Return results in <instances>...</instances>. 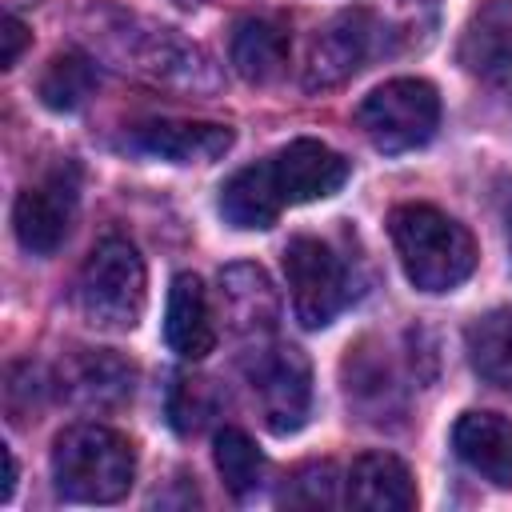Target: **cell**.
I'll use <instances>...</instances> for the list:
<instances>
[{
	"instance_id": "cell-1",
	"label": "cell",
	"mask_w": 512,
	"mask_h": 512,
	"mask_svg": "<svg viewBox=\"0 0 512 512\" xmlns=\"http://www.w3.org/2000/svg\"><path fill=\"white\" fill-rule=\"evenodd\" d=\"M388 232L404 276L420 292H452L476 268V240L472 232L444 216L432 204H400L388 216Z\"/></svg>"
},
{
	"instance_id": "cell-2",
	"label": "cell",
	"mask_w": 512,
	"mask_h": 512,
	"mask_svg": "<svg viewBox=\"0 0 512 512\" xmlns=\"http://www.w3.org/2000/svg\"><path fill=\"white\" fill-rule=\"evenodd\" d=\"M52 480L72 504H116L136 480V448L108 424H72L52 444Z\"/></svg>"
},
{
	"instance_id": "cell-3",
	"label": "cell",
	"mask_w": 512,
	"mask_h": 512,
	"mask_svg": "<svg viewBox=\"0 0 512 512\" xmlns=\"http://www.w3.org/2000/svg\"><path fill=\"white\" fill-rule=\"evenodd\" d=\"M100 36L124 68L148 76L152 84H168L180 92H216V84H220L212 56L200 44L184 40L176 28L120 16L116 24L100 28Z\"/></svg>"
},
{
	"instance_id": "cell-4",
	"label": "cell",
	"mask_w": 512,
	"mask_h": 512,
	"mask_svg": "<svg viewBox=\"0 0 512 512\" xmlns=\"http://www.w3.org/2000/svg\"><path fill=\"white\" fill-rule=\"evenodd\" d=\"M144 300H148V276H144L140 252L120 236L100 240L76 280L80 316L92 328L128 332V328H136Z\"/></svg>"
},
{
	"instance_id": "cell-5",
	"label": "cell",
	"mask_w": 512,
	"mask_h": 512,
	"mask_svg": "<svg viewBox=\"0 0 512 512\" xmlns=\"http://www.w3.org/2000/svg\"><path fill=\"white\" fill-rule=\"evenodd\" d=\"M356 124H360V132L368 136L372 148H380L388 156L412 152V148H424L436 136L440 96L428 80L400 76V80H388V84L372 88L360 100Z\"/></svg>"
},
{
	"instance_id": "cell-6",
	"label": "cell",
	"mask_w": 512,
	"mask_h": 512,
	"mask_svg": "<svg viewBox=\"0 0 512 512\" xmlns=\"http://www.w3.org/2000/svg\"><path fill=\"white\" fill-rule=\"evenodd\" d=\"M284 280L292 312L304 328H328L352 300V280L344 260L316 236H296L284 248Z\"/></svg>"
},
{
	"instance_id": "cell-7",
	"label": "cell",
	"mask_w": 512,
	"mask_h": 512,
	"mask_svg": "<svg viewBox=\"0 0 512 512\" xmlns=\"http://www.w3.org/2000/svg\"><path fill=\"white\" fill-rule=\"evenodd\" d=\"M248 384L256 392L264 424L276 436L304 428L308 408H312V364L300 348H292V344L256 348L248 360Z\"/></svg>"
},
{
	"instance_id": "cell-8",
	"label": "cell",
	"mask_w": 512,
	"mask_h": 512,
	"mask_svg": "<svg viewBox=\"0 0 512 512\" xmlns=\"http://www.w3.org/2000/svg\"><path fill=\"white\" fill-rule=\"evenodd\" d=\"M380 36H384V28H380L376 12H368V8H344L332 20H324L304 56V88L324 92V88L352 80L380 48Z\"/></svg>"
},
{
	"instance_id": "cell-9",
	"label": "cell",
	"mask_w": 512,
	"mask_h": 512,
	"mask_svg": "<svg viewBox=\"0 0 512 512\" xmlns=\"http://www.w3.org/2000/svg\"><path fill=\"white\" fill-rule=\"evenodd\" d=\"M76 220V168H56L40 184L24 188L12 204V228L24 252L52 256Z\"/></svg>"
},
{
	"instance_id": "cell-10",
	"label": "cell",
	"mask_w": 512,
	"mask_h": 512,
	"mask_svg": "<svg viewBox=\"0 0 512 512\" xmlns=\"http://www.w3.org/2000/svg\"><path fill=\"white\" fill-rule=\"evenodd\" d=\"M460 64L484 88L512 96V0H484L460 36Z\"/></svg>"
},
{
	"instance_id": "cell-11",
	"label": "cell",
	"mask_w": 512,
	"mask_h": 512,
	"mask_svg": "<svg viewBox=\"0 0 512 512\" xmlns=\"http://www.w3.org/2000/svg\"><path fill=\"white\" fill-rule=\"evenodd\" d=\"M268 168H272V184H276L284 208L336 196L348 180V160L308 136H300V140L284 144L276 156H268Z\"/></svg>"
},
{
	"instance_id": "cell-12",
	"label": "cell",
	"mask_w": 512,
	"mask_h": 512,
	"mask_svg": "<svg viewBox=\"0 0 512 512\" xmlns=\"http://www.w3.org/2000/svg\"><path fill=\"white\" fill-rule=\"evenodd\" d=\"M232 140V128L212 120H144L124 136L132 152L168 164H212L232 148Z\"/></svg>"
},
{
	"instance_id": "cell-13",
	"label": "cell",
	"mask_w": 512,
	"mask_h": 512,
	"mask_svg": "<svg viewBox=\"0 0 512 512\" xmlns=\"http://www.w3.org/2000/svg\"><path fill=\"white\" fill-rule=\"evenodd\" d=\"M344 500L360 512H412L416 508V480L400 456L364 452L348 468Z\"/></svg>"
},
{
	"instance_id": "cell-14",
	"label": "cell",
	"mask_w": 512,
	"mask_h": 512,
	"mask_svg": "<svg viewBox=\"0 0 512 512\" xmlns=\"http://www.w3.org/2000/svg\"><path fill=\"white\" fill-rule=\"evenodd\" d=\"M456 456L496 488H512V420L500 412H464L452 428Z\"/></svg>"
},
{
	"instance_id": "cell-15",
	"label": "cell",
	"mask_w": 512,
	"mask_h": 512,
	"mask_svg": "<svg viewBox=\"0 0 512 512\" xmlns=\"http://www.w3.org/2000/svg\"><path fill=\"white\" fill-rule=\"evenodd\" d=\"M220 308L236 336H268L280 316L276 288L256 264H228L220 272Z\"/></svg>"
},
{
	"instance_id": "cell-16",
	"label": "cell",
	"mask_w": 512,
	"mask_h": 512,
	"mask_svg": "<svg viewBox=\"0 0 512 512\" xmlns=\"http://www.w3.org/2000/svg\"><path fill=\"white\" fill-rule=\"evenodd\" d=\"M164 340L184 360H204L212 352V344H216L208 292H204L200 276H192V272L172 276L168 312H164Z\"/></svg>"
},
{
	"instance_id": "cell-17",
	"label": "cell",
	"mask_w": 512,
	"mask_h": 512,
	"mask_svg": "<svg viewBox=\"0 0 512 512\" xmlns=\"http://www.w3.org/2000/svg\"><path fill=\"white\" fill-rule=\"evenodd\" d=\"M228 56L248 84H272L288 68V28L268 16H244L232 28Z\"/></svg>"
},
{
	"instance_id": "cell-18",
	"label": "cell",
	"mask_w": 512,
	"mask_h": 512,
	"mask_svg": "<svg viewBox=\"0 0 512 512\" xmlns=\"http://www.w3.org/2000/svg\"><path fill=\"white\" fill-rule=\"evenodd\" d=\"M220 212H224V220L232 228H244V232L272 228L280 220L284 200H280V192L272 184L268 160L248 164V168H240V172H232L224 180V188H220Z\"/></svg>"
},
{
	"instance_id": "cell-19",
	"label": "cell",
	"mask_w": 512,
	"mask_h": 512,
	"mask_svg": "<svg viewBox=\"0 0 512 512\" xmlns=\"http://www.w3.org/2000/svg\"><path fill=\"white\" fill-rule=\"evenodd\" d=\"M132 364H124L112 352H80L64 368V388L84 408H112L132 396Z\"/></svg>"
},
{
	"instance_id": "cell-20",
	"label": "cell",
	"mask_w": 512,
	"mask_h": 512,
	"mask_svg": "<svg viewBox=\"0 0 512 512\" xmlns=\"http://www.w3.org/2000/svg\"><path fill=\"white\" fill-rule=\"evenodd\" d=\"M464 344H468V360L480 380L496 388H512V304L492 308L480 320H472L464 332Z\"/></svg>"
},
{
	"instance_id": "cell-21",
	"label": "cell",
	"mask_w": 512,
	"mask_h": 512,
	"mask_svg": "<svg viewBox=\"0 0 512 512\" xmlns=\"http://www.w3.org/2000/svg\"><path fill=\"white\" fill-rule=\"evenodd\" d=\"M212 460H216V472H220L224 488L236 500H248L264 480V456H260V448L252 444V436L244 428H220Z\"/></svg>"
},
{
	"instance_id": "cell-22",
	"label": "cell",
	"mask_w": 512,
	"mask_h": 512,
	"mask_svg": "<svg viewBox=\"0 0 512 512\" xmlns=\"http://www.w3.org/2000/svg\"><path fill=\"white\" fill-rule=\"evenodd\" d=\"M92 92H96V64L80 52L56 56L40 76V100L52 112H76L88 104Z\"/></svg>"
},
{
	"instance_id": "cell-23",
	"label": "cell",
	"mask_w": 512,
	"mask_h": 512,
	"mask_svg": "<svg viewBox=\"0 0 512 512\" xmlns=\"http://www.w3.org/2000/svg\"><path fill=\"white\" fill-rule=\"evenodd\" d=\"M336 468L328 460H312L304 468H296L280 492V504L292 508H332L336 504Z\"/></svg>"
},
{
	"instance_id": "cell-24",
	"label": "cell",
	"mask_w": 512,
	"mask_h": 512,
	"mask_svg": "<svg viewBox=\"0 0 512 512\" xmlns=\"http://www.w3.org/2000/svg\"><path fill=\"white\" fill-rule=\"evenodd\" d=\"M216 408V392H212V380H200V376H180L176 388H172V400H168V416H172V428L176 432H200L208 424Z\"/></svg>"
},
{
	"instance_id": "cell-25",
	"label": "cell",
	"mask_w": 512,
	"mask_h": 512,
	"mask_svg": "<svg viewBox=\"0 0 512 512\" xmlns=\"http://www.w3.org/2000/svg\"><path fill=\"white\" fill-rule=\"evenodd\" d=\"M0 40H4V48H0V68H16V60H20V52L28 48L32 32L24 28V20H20L16 12H8V16H4V32H0Z\"/></svg>"
},
{
	"instance_id": "cell-26",
	"label": "cell",
	"mask_w": 512,
	"mask_h": 512,
	"mask_svg": "<svg viewBox=\"0 0 512 512\" xmlns=\"http://www.w3.org/2000/svg\"><path fill=\"white\" fill-rule=\"evenodd\" d=\"M12 492H16V456H12V448H4V488H0V500L8 504Z\"/></svg>"
},
{
	"instance_id": "cell-27",
	"label": "cell",
	"mask_w": 512,
	"mask_h": 512,
	"mask_svg": "<svg viewBox=\"0 0 512 512\" xmlns=\"http://www.w3.org/2000/svg\"><path fill=\"white\" fill-rule=\"evenodd\" d=\"M176 4H180V8H196L200 0H176Z\"/></svg>"
},
{
	"instance_id": "cell-28",
	"label": "cell",
	"mask_w": 512,
	"mask_h": 512,
	"mask_svg": "<svg viewBox=\"0 0 512 512\" xmlns=\"http://www.w3.org/2000/svg\"><path fill=\"white\" fill-rule=\"evenodd\" d=\"M12 4H40V0H12Z\"/></svg>"
}]
</instances>
